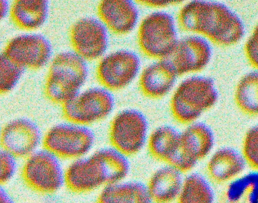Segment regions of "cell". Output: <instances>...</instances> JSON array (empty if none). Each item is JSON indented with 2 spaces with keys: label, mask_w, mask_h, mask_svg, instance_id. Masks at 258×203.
Instances as JSON below:
<instances>
[{
  "label": "cell",
  "mask_w": 258,
  "mask_h": 203,
  "mask_svg": "<svg viewBox=\"0 0 258 203\" xmlns=\"http://www.w3.org/2000/svg\"><path fill=\"white\" fill-rule=\"evenodd\" d=\"M178 21L184 30L204 35L220 45L236 43L244 34L240 19L227 7L218 3L191 2L181 9Z\"/></svg>",
  "instance_id": "1"
},
{
  "label": "cell",
  "mask_w": 258,
  "mask_h": 203,
  "mask_svg": "<svg viewBox=\"0 0 258 203\" xmlns=\"http://www.w3.org/2000/svg\"><path fill=\"white\" fill-rule=\"evenodd\" d=\"M88 73L84 59L78 54L65 52L52 61L45 92L51 101L62 105L75 96L85 82Z\"/></svg>",
  "instance_id": "2"
},
{
  "label": "cell",
  "mask_w": 258,
  "mask_h": 203,
  "mask_svg": "<svg viewBox=\"0 0 258 203\" xmlns=\"http://www.w3.org/2000/svg\"><path fill=\"white\" fill-rule=\"evenodd\" d=\"M217 99L213 81L197 76L184 80L177 87L171 100V111L179 123L188 125L197 121Z\"/></svg>",
  "instance_id": "3"
},
{
  "label": "cell",
  "mask_w": 258,
  "mask_h": 203,
  "mask_svg": "<svg viewBox=\"0 0 258 203\" xmlns=\"http://www.w3.org/2000/svg\"><path fill=\"white\" fill-rule=\"evenodd\" d=\"M95 134L88 125L68 121L51 127L43 137L44 147L60 158L77 159L93 148Z\"/></svg>",
  "instance_id": "4"
},
{
  "label": "cell",
  "mask_w": 258,
  "mask_h": 203,
  "mask_svg": "<svg viewBox=\"0 0 258 203\" xmlns=\"http://www.w3.org/2000/svg\"><path fill=\"white\" fill-rule=\"evenodd\" d=\"M22 176L30 188L42 193L56 192L66 183V171L60 158L45 147L26 158Z\"/></svg>",
  "instance_id": "5"
},
{
  "label": "cell",
  "mask_w": 258,
  "mask_h": 203,
  "mask_svg": "<svg viewBox=\"0 0 258 203\" xmlns=\"http://www.w3.org/2000/svg\"><path fill=\"white\" fill-rule=\"evenodd\" d=\"M149 124L140 111L126 109L117 113L109 128L112 146L130 157L141 151L147 144Z\"/></svg>",
  "instance_id": "6"
},
{
  "label": "cell",
  "mask_w": 258,
  "mask_h": 203,
  "mask_svg": "<svg viewBox=\"0 0 258 203\" xmlns=\"http://www.w3.org/2000/svg\"><path fill=\"white\" fill-rule=\"evenodd\" d=\"M138 41L141 50L147 56L168 58L178 42L172 16L161 12L147 16L140 26Z\"/></svg>",
  "instance_id": "7"
},
{
  "label": "cell",
  "mask_w": 258,
  "mask_h": 203,
  "mask_svg": "<svg viewBox=\"0 0 258 203\" xmlns=\"http://www.w3.org/2000/svg\"><path fill=\"white\" fill-rule=\"evenodd\" d=\"M114 107L110 92L93 88L77 94L63 104V113L68 121L89 126L107 118Z\"/></svg>",
  "instance_id": "8"
},
{
  "label": "cell",
  "mask_w": 258,
  "mask_h": 203,
  "mask_svg": "<svg viewBox=\"0 0 258 203\" xmlns=\"http://www.w3.org/2000/svg\"><path fill=\"white\" fill-rule=\"evenodd\" d=\"M43 137L39 126L26 118L13 119L1 131L2 148L17 158H27L39 149Z\"/></svg>",
  "instance_id": "9"
},
{
  "label": "cell",
  "mask_w": 258,
  "mask_h": 203,
  "mask_svg": "<svg viewBox=\"0 0 258 203\" xmlns=\"http://www.w3.org/2000/svg\"><path fill=\"white\" fill-rule=\"evenodd\" d=\"M140 68V60L134 53L119 50L102 59L97 69L100 83L111 90L120 89L136 77Z\"/></svg>",
  "instance_id": "10"
},
{
  "label": "cell",
  "mask_w": 258,
  "mask_h": 203,
  "mask_svg": "<svg viewBox=\"0 0 258 203\" xmlns=\"http://www.w3.org/2000/svg\"><path fill=\"white\" fill-rule=\"evenodd\" d=\"M214 137L210 128L205 123L196 121L187 125L181 131L178 159L181 167L191 170L198 162L211 151Z\"/></svg>",
  "instance_id": "11"
},
{
  "label": "cell",
  "mask_w": 258,
  "mask_h": 203,
  "mask_svg": "<svg viewBox=\"0 0 258 203\" xmlns=\"http://www.w3.org/2000/svg\"><path fill=\"white\" fill-rule=\"evenodd\" d=\"M70 38L77 54L90 60L101 57L108 44L106 27L93 17L84 18L76 22L71 29Z\"/></svg>",
  "instance_id": "12"
},
{
  "label": "cell",
  "mask_w": 258,
  "mask_h": 203,
  "mask_svg": "<svg viewBox=\"0 0 258 203\" xmlns=\"http://www.w3.org/2000/svg\"><path fill=\"white\" fill-rule=\"evenodd\" d=\"M4 52L23 68L39 69L50 58L52 48L48 40L40 34H23L9 41Z\"/></svg>",
  "instance_id": "13"
},
{
  "label": "cell",
  "mask_w": 258,
  "mask_h": 203,
  "mask_svg": "<svg viewBox=\"0 0 258 203\" xmlns=\"http://www.w3.org/2000/svg\"><path fill=\"white\" fill-rule=\"evenodd\" d=\"M66 184L72 191L89 192L107 185L104 166L95 152L74 160L66 170Z\"/></svg>",
  "instance_id": "14"
},
{
  "label": "cell",
  "mask_w": 258,
  "mask_h": 203,
  "mask_svg": "<svg viewBox=\"0 0 258 203\" xmlns=\"http://www.w3.org/2000/svg\"><path fill=\"white\" fill-rule=\"evenodd\" d=\"M211 55V47L206 40L198 36H189L177 42L168 61L177 74L182 75L203 69Z\"/></svg>",
  "instance_id": "15"
},
{
  "label": "cell",
  "mask_w": 258,
  "mask_h": 203,
  "mask_svg": "<svg viewBox=\"0 0 258 203\" xmlns=\"http://www.w3.org/2000/svg\"><path fill=\"white\" fill-rule=\"evenodd\" d=\"M183 173L167 164L157 169L147 184L153 202L171 203L177 200L185 177Z\"/></svg>",
  "instance_id": "16"
},
{
  "label": "cell",
  "mask_w": 258,
  "mask_h": 203,
  "mask_svg": "<svg viewBox=\"0 0 258 203\" xmlns=\"http://www.w3.org/2000/svg\"><path fill=\"white\" fill-rule=\"evenodd\" d=\"M98 13L107 26L118 34L130 32L138 19L137 8L131 1H103L98 7Z\"/></svg>",
  "instance_id": "17"
},
{
  "label": "cell",
  "mask_w": 258,
  "mask_h": 203,
  "mask_svg": "<svg viewBox=\"0 0 258 203\" xmlns=\"http://www.w3.org/2000/svg\"><path fill=\"white\" fill-rule=\"evenodd\" d=\"M177 73L168 60L154 63L143 71L139 81L140 87L147 96L161 98L173 86Z\"/></svg>",
  "instance_id": "18"
},
{
  "label": "cell",
  "mask_w": 258,
  "mask_h": 203,
  "mask_svg": "<svg viewBox=\"0 0 258 203\" xmlns=\"http://www.w3.org/2000/svg\"><path fill=\"white\" fill-rule=\"evenodd\" d=\"M98 203H153L147 184L137 180H125L104 186Z\"/></svg>",
  "instance_id": "19"
},
{
  "label": "cell",
  "mask_w": 258,
  "mask_h": 203,
  "mask_svg": "<svg viewBox=\"0 0 258 203\" xmlns=\"http://www.w3.org/2000/svg\"><path fill=\"white\" fill-rule=\"evenodd\" d=\"M245 160L236 151L227 148L215 151L210 157L207 166L210 178L217 183L228 182L243 171Z\"/></svg>",
  "instance_id": "20"
},
{
  "label": "cell",
  "mask_w": 258,
  "mask_h": 203,
  "mask_svg": "<svg viewBox=\"0 0 258 203\" xmlns=\"http://www.w3.org/2000/svg\"><path fill=\"white\" fill-rule=\"evenodd\" d=\"M181 131L171 125H162L150 133L147 147L150 155L156 160L168 164L177 151Z\"/></svg>",
  "instance_id": "21"
},
{
  "label": "cell",
  "mask_w": 258,
  "mask_h": 203,
  "mask_svg": "<svg viewBox=\"0 0 258 203\" xmlns=\"http://www.w3.org/2000/svg\"><path fill=\"white\" fill-rule=\"evenodd\" d=\"M48 11L47 1L19 0L13 3L11 15L14 22L20 28L33 30L44 23Z\"/></svg>",
  "instance_id": "22"
},
{
  "label": "cell",
  "mask_w": 258,
  "mask_h": 203,
  "mask_svg": "<svg viewBox=\"0 0 258 203\" xmlns=\"http://www.w3.org/2000/svg\"><path fill=\"white\" fill-rule=\"evenodd\" d=\"M177 203H213L214 193L208 180L197 172L184 177Z\"/></svg>",
  "instance_id": "23"
},
{
  "label": "cell",
  "mask_w": 258,
  "mask_h": 203,
  "mask_svg": "<svg viewBox=\"0 0 258 203\" xmlns=\"http://www.w3.org/2000/svg\"><path fill=\"white\" fill-rule=\"evenodd\" d=\"M235 100L244 113L258 115V72L250 73L241 79L236 88Z\"/></svg>",
  "instance_id": "24"
},
{
  "label": "cell",
  "mask_w": 258,
  "mask_h": 203,
  "mask_svg": "<svg viewBox=\"0 0 258 203\" xmlns=\"http://www.w3.org/2000/svg\"><path fill=\"white\" fill-rule=\"evenodd\" d=\"M24 68L12 60L4 52L1 54L0 80L1 93H7L13 88L22 75Z\"/></svg>",
  "instance_id": "25"
},
{
  "label": "cell",
  "mask_w": 258,
  "mask_h": 203,
  "mask_svg": "<svg viewBox=\"0 0 258 203\" xmlns=\"http://www.w3.org/2000/svg\"><path fill=\"white\" fill-rule=\"evenodd\" d=\"M242 154L245 162L258 171V125L250 128L243 140Z\"/></svg>",
  "instance_id": "26"
},
{
  "label": "cell",
  "mask_w": 258,
  "mask_h": 203,
  "mask_svg": "<svg viewBox=\"0 0 258 203\" xmlns=\"http://www.w3.org/2000/svg\"><path fill=\"white\" fill-rule=\"evenodd\" d=\"M17 157L2 149L0 153V181L5 184L15 175L18 168Z\"/></svg>",
  "instance_id": "27"
},
{
  "label": "cell",
  "mask_w": 258,
  "mask_h": 203,
  "mask_svg": "<svg viewBox=\"0 0 258 203\" xmlns=\"http://www.w3.org/2000/svg\"><path fill=\"white\" fill-rule=\"evenodd\" d=\"M245 50L251 63L258 68V24L246 44Z\"/></svg>",
  "instance_id": "28"
},
{
  "label": "cell",
  "mask_w": 258,
  "mask_h": 203,
  "mask_svg": "<svg viewBox=\"0 0 258 203\" xmlns=\"http://www.w3.org/2000/svg\"><path fill=\"white\" fill-rule=\"evenodd\" d=\"M139 3L152 7H161L180 3L179 1H139Z\"/></svg>",
  "instance_id": "29"
},
{
  "label": "cell",
  "mask_w": 258,
  "mask_h": 203,
  "mask_svg": "<svg viewBox=\"0 0 258 203\" xmlns=\"http://www.w3.org/2000/svg\"><path fill=\"white\" fill-rule=\"evenodd\" d=\"M0 201L1 203H15L11 194L2 186L0 190Z\"/></svg>",
  "instance_id": "30"
},
{
  "label": "cell",
  "mask_w": 258,
  "mask_h": 203,
  "mask_svg": "<svg viewBox=\"0 0 258 203\" xmlns=\"http://www.w3.org/2000/svg\"><path fill=\"white\" fill-rule=\"evenodd\" d=\"M8 4L6 1H1V17H4L8 11Z\"/></svg>",
  "instance_id": "31"
}]
</instances>
